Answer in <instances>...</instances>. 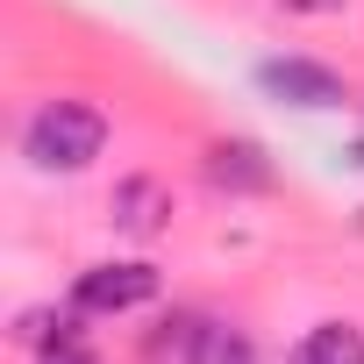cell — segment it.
<instances>
[{
    "instance_id": "cell-4",
    "label": "cell",
    "mask_w": 364,
    "mask_h": 364,
    "mask_svg": "<svg viewBox=\"0 0 364 364\" xmlns=\"http://www.w3.org/2000/svg\"><path fill=\"white\" fill-rule=\"evenodd\" d=\"M200 171H208V186H222V193H272V157H264V143H250V136L208 143Z\"/></svg>"
},
{
    "instance_id": "cell-6",
    "label": "cell",
    "mask_w": 364,
    "mask_h": 364,
    "mask_svg": "<svg viewBox=\"0 0 364 364\" xmlns=\"http://www.w3.org/2000/svg\"><path fill=\"white\" fill-rule=\"evenodd\" d=\"M293 364H364V328L357 321H314L293 343Z\"/></svg>"
},
{
    "instance_id": "cell-9",
    "label": "cell",
    "mask_w": 364,
    "mask_h": 364,
    "mask_svg": "<svg viewBox=\"0 0 364 364\" xmlns=\"http://www.w3.org/2000/svg\"><path fill=\"white\" fill-rule=\"evenodd\" d=\"M286 15H343V0H279Z\"/></svg>"
},
{
    "instance_id": "cell-2",
    "label": "cell",
    "mask_w": 364,
    "mask_h": 364,
    "mask_svg": "<svg viewBox=\"0 0 364 364\" xmlns=\"http://www.w3.org/2000/svg\"><path fill=\"white\" fill-rule=\"evenodd\" d=\"M157 300V264L143 257H114V264H86L72 279V307L86 321H107V314H136Z\"/></svg>"
},
{
    "instance_id": "cell-7",
    "label": "cell",
    "mask_w": 364,
    "mask_h": 364,
    "mask_svg": "<svg viewBox=\"0 0 364 364\" xmlns=\"http://www.w3.org/2000/svg\"><path fill=\"white\" fill-rule=\"evenodd\" d=\"M178 364H257V350H250V336L229 328V321H193Z\"/></svg>"
},
{
    "instance_id": "cell-5",
    "label": "cell",
    "mask_w": 364,
    "mask_h": 364,
    "mask_svg": "<svg viewBox=\"0 0 364 364\" xmlns=\"http://www.w3.org/2000/svg\"><path fill=\"white\" fill-rule=\"evenodd\" d=\"M164 222H171V186L164 178H150V171H136V178H122L114 186V229L122 236H164Z\"/></svg>"
},
{
    "instance_id": "cell-1",
    "label": "cell",
    "mask_w": 364,
    "mask_h": 364,
    "mask_svg": "<svg viewBox=\"0 0 364 364\" xmlns=\"http://www.w3.org/2000/svg\"><path fill=\"white\" fill-rule=\"evenodd\" d=\"M107 150V114L93 100H43L29 122H22V157L36 171H86L93 157Z\"/></svg>"
},
{
    "instance_id": "cell-8",
    "label": "cell",
    "mask_w": 364,
    "mask_h": 364,
    "mask_svg": "<svg viewBox=\"0 0 364 364\" xmlns=\"http://www.w3.org/2000/svg\"><path fill=\"white\" fill-rule=\"evenodd\" d=\"M43 364H100V357L79 350V343H58V350H43Z\"/></svg>"
},
{
    "instance_id": "cell-3",
    "label": "cell",
    "mask_w": 364,
    "mask_h": 364,
    "mask_svg": "<svg viewBox=\"0 0 364 364\" xmlns=\"http://www.w3.org/2000/svg\"><path fill=\"white\" fill-rule=\"evenodd\" d=\"M257 86H264L279 107H307V114H321V107H343V100H350L343 72H328L321 58H264V65H257Z\"/></svg>"
}]
</instances>
